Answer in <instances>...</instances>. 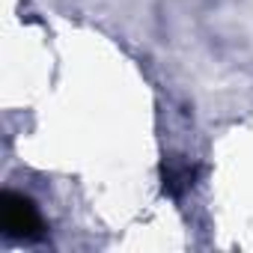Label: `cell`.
Segmentation results:
<instances>
[{"label": "cell", "mask_w": 253, "mask_h": 253, "mask_svg": "<svg viewBox=\"0 0 253 253\" xmlns=\"http://www.w3.org/2000/svg\"><path fill=\"white\" fill-rule=\"evenodd\" d=\"M191 185H194V170H191L188 164H179V167L164 170V188H167L170 194H179V191H185V188H191Z\"/></svg>", "instance_id": "2"}, {"label": "cell", "mask_w": 253, "mask_h": 253, "mask_svg": "<svg viewBox=\"0 0 253 253\" xmlns=\"http://www.w3.org/2000/svg\"><path fill=\"white\" fill-rule=\"evenodd\" d=\"M0 229L12 241L45 238V220L39 206L18 191H3V197H0Z\"/></svg>", "instance_id": "1"}]
</instances>
